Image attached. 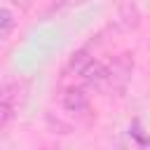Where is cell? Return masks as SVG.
Segmentation results:
<instances>
[{
	"label": "cell",
	"mask_w": 150,
	"mask_h": 150,
	"mask_svg": "<svg viewBox=\"0 0 150 150\" xmlns=\"http://www.w3.org/2000/svg\"><path fill=\"white\" fill-rule=\"evenodd\" d=\"M14 117V110L9 108V105H5V103H0V131L9 124V120Z\"/></svg>",
	"instance_id": "7"
},
{
	"label": "cell",
	"mask_w": 150,
	"mask_h": 150,
	"mask_svg": "<svg viewBox=\"0 0 150 150\" xmlns=\"http://www.w3.org/2000/svg\"><path fill=\"white\" fill-rule=\"evenodd\" d=\"M129 131H131V134L138 138V143H141V145H145V143H148V138H145V134H143V129H141V124H138V122H134Z\"/></svg>",
	"instance_id": "8"
},
{
	"label": "cell",
	"mask_w": 150,
	"mask_h": 150,
	"mask_svg": "<svg viewBox=\"0 0 150 150\" xmlns=\"http://www.w3.org/2000/svg\"><path fill=\"white\" fill-rule=\"evenodd\" d=\"M138 23H141L138 5H136L134 0L124 2L122 9H120V14H117V26H120L122 30H134V28H138Z\"/></svg>",
	"instance_id": "5"
},
{
	"label": "cell",
	"mask_w": 150,
	"mask_h": 150,
	"mask_svg": "<svg viewBox=\"0 0 150 150\" xmlns=\"http://www.w3.org/2000/svg\"><path fill=\"white\" fill-rule=\"evenodd\" d=\"M66 75H73V77H80L84 84L89 87H96L101 89L103 84V77H105V63L96 61L94 56H89L84 49L75 52L66 66Z\"/></svg>",
	"instance_id": "1"
},
{
	"label": "cell",
	"mask_w": 150,
	"mask_h": 150,
	"mask_svg": "<svg viewBox=\"0 0 150 150\" xmlns=\"http://www.w3.org/2000/svg\"><path fill=\"white\" fill-rule=\"evenodd\" d=\"M26 94H28V84H26V82H19V80L7 82V84H2V87H0V103L9 105V108L16 112V108H19V105H23Z\"/></svg>",
	"instance_id": "3"
},
{
	"label": "cell",
	"mask_w": 150,
	"mask_h": 150,
	"mask_svg": "<svg viewBox=\"0 0 150 150\" xmlns=\"http://www.w3.org/2000/svg\"><path fill=\"white\" fill-rule=\"evenodd\" d=\"M14 5H21V7H28V0H12Z\"/></svg>",
	"instance_id": "9"
},
{
	"label": "cell",
	"mask_w": 150,
	"mask_h": 150,
	"mask_svg": "<svg viewBox=\"0 0 150 150\" xmlns=\"http://www.w3.org/2000/svg\"><path fill=\"white\" fill-rule=\"evenodd\" d=\"M63 2H68V0H59V2H54V7H59V5H63Z\"/></svg>",
	"instance_id": "10"
},
{
	"label": "cell",
	"mask_w": 150,
	"mask_h": 150,
	"mask_svg": "<svg viewBox=\"0 0 150 150\" xmlns=\"http://www.w3.org/2000/svg\"><path fill=\"white\" fill-rule=\"evenodd\" d=\"M61 103H63V108H66L68 112H73V115H82V112L89 110V96H87V91H84L82 87H68V89L63 91Z\"/></svg>",
	"instance_id": "4"
},
{
	"label": "cell",
	"mask_w": 150,
	"mask_h": 150,
	"mask_svg": "<svg viewBox=\"0 0 150 150\" xmlns=\"http://www.w3.org/2000/svg\"><path fill=\"white\" fill-rule=\"evenodd\" d=\"M77 2H89V0H77Z\"/></svg>",
	"instance_id": "11"
},
{
	"label": "cell",
	"mask_w": 150,
	"mask_h": 150,
	"mask_svg": "<svg viewBox=\"0 0 150 150\" xmlns=\"http://www.w3.org/2000/svg\"><path fill=\"white\" fill-rule=\"evenodd\" d=\"M131 70H134V56L131 54H120L110 66H105V77H103L101 89L115 91V94L124 91V87L129 84Z\"/></svg>",
	"instance_id": "2"
},
{
	"label": "cell",
	"mask_w": 150,
	"mask_h": 150,
	"mask_svg": "<svg viewBox=\"0 0 150 150\" xmlns=\"http://www.w3.org/2000/svg\"><path fill=\"white\" fill-rule=\"evenodd\" d=\"M12 28H14V16H12V12L5 9V7H0V38L9 35Z\"/></svg>",
	"instance_id": "6"
}]
</instances>
